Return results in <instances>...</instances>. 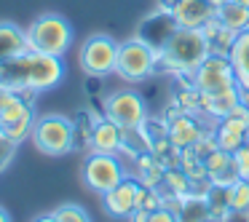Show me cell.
Listing matches in <instances>:
<instances>
[{
	"mask_svg": "<svg viewBox=\"0 0 249 222\" xmlns=\"http://www.w3.org/2000/svg\"><path fill=\"white\" fill-rule=\"evenodd\" d=\"M121 147H124V129L115 126L110 118L97 120L91 129V150L115 155V153H121Z\"/></svg>",
	"mask_w": 249,
	"mask_h": 222,
	"instance_id": "cell-13",
	"label": "cell"
},
{
	"mask_svg": "<svg viewBox=\"0 0 249 222\" xmlns=\"http://www.w3.org/2000/svg\"><path fill=\"white\" fill-rule=\"evenodd\" d=\"M14 150H17V145H14V142H8L6 137L0 134V171H3V169L8 166V161L14 158Z\"/></svg>",
	"mask_w": 249,
	"mask_h": 222,
	"instance_id": "cell-29",
	"label": "cell"
},
{
	"mask_svg": "<svg viewBox=\"0 0 249 222\" xmlns=\"http://www.w3.org/2000/svg\"><path fill=\"white\" fill-rule=\"evenodd\" d=\"M158 67V49L150 46L145 38H131L126 43H121L118 49V65H115V72H118L124 81L129 83H140L145 78H150Z\"/></svg>",
	"mask_w": 249,
	"mask_h": 222,
	"instance_id": "cell-4",
	"label": "cell"
},
{
	"mask_svg": "<svg viewBox=\"0 0 249 222\" xmlns=\"http://www.w3.org/2000/svg\"><path fill=\"white\" fill-rule=\"evenodd\" d=\"M233 3H238V6H249V0H233Z\"/></svg>",
	"mask_w": 249,
	"mask_h": 222,
	"instance_id": "cell-36",
	"label": "cell"
},
{
	"mask_svg": "<svg viewBox=\"0 0 249 222\" xmlns=\"http://www.w3.org/2000/svg\"><path fill=\"white\" fill-rule=\"evenodd\" d=\"M51 214H54L59 222H91L89 214H86V209L78 206V204H62V206H56Z\"/></svg>",
	"mask_w": 249,
	"mask_h": 222,
	"instance_id": "cell-26",
	"label": "cell"
},
{
	"mask_svg": "<svg viewBox=\"0 0 249 222\" xmlns=\"http://www.w3.org/2000/svg\"><path fill=\"white\" fill-rule=\"evenodd\" d=\"M231 65L236 70V81L244 91H249V30L236 35L233 40V49H231Z\"/></svg>",
	"mask_w": 249,
	"mask_h": 222,
	"instance_id": "cell-18",
	"label": "cell"
},
{
	"mask_svg": "<svg viewBox=\"0 0 249 222\" xmlns=\"http://www.w3.org/2000/svg\"><path fill=\"white\" fill-rule=\"evenodd\" d=\"M212 54L209 40H206L201 27H177L174 35L163 43V49L158 51V65L166 67L174 75H185L190 81L198 65Z\"/></svg>",
	"mask_w": 249,
	"mask_h": 222,
	"instance_id": "cell-1",
	"label": "cell"
},
{
	"mask_svg": "<svg viewBox=\"0 0 249 222\" xmlns=\"http://www.w3.org/2000/svg\"><path fill=\"white\" fill-rule=\"evenodd\" d=\"M137 193H140L137 177H124L113 190H107L102 195L105 211L113 217H121V220H129V214L137 209Z\"/></svg>",
	"mask_w": 249,
	"mask_h": 222,
	"instance_id": "cell-10",
	"label": "cell"
},
{
	"mask_svg": "<svg viewBox=\"0 0 249 222\" xmlns=\"http://www.w3.org/2000/svg\"><path fill=\"white\" fill-rule=\"evenodd\" d=\"M147 217H150V211H145V209H134L129 214V222H147Z\"/></svg>",
	"mask_w": 249,
	"mask_h": 222,
	"instance_id": "cell-32",
	"label": "cell"
},
{
	"mask_svg": "<svg viewBox=\"0 0 249 222\" xmlns=\"http://www.w3.org/2000/svg\"><path fill=\"white\" fill-rule=\"evenodd\" d=\"M24 62H27V86L35 94L46 91V88H54L65 78V62H62V56L43 54V51H27Z\"/></svg>",
	"mask_w": 249,
	"mask_h": 222,
	"instance_id": "cell-9",
	"label": "cell"
},
{
	"mask_svg": "<svg viewBox=\"0 0 249 222\" xmlns=\"http://www.w3.org/2000/svg\"><path fill=\"white\" fill-rule=\"evenodd\" d=\"M0 126H3V123H0Z\"/></svg>",
	"mask_w": 249,
	"mask_h": 222,
	"instance_id": "cell-38",
	"label": "cell"
},
{
	"mask_svg": "<svg viewBox=\"0 0 249 222\" xmlns=\"http://www.w3.org/2000/svg\"><path fill=\"white\" fill-rule=\"evenodd\" d=\"M214 17L220 19L228 30H233V33L249 30V6H238V3H233V0H225L222 6H217Z\"/></svg>",
	"mask_w": 249,
	"mask_h": 222,
	"instance_id": "cell-20",
	"label": "cell"
},
{
	"mask_svg": "<svg viewBox=\"0 0 249 222\" xmlns=\"http://www.w3.org/2000/svg\"><path fill=\"white\" fill-rule=\"evenodd\" d=\"M169 11H172L177 27H204L214 17L217 8L209 6L206 0H177Z\"/></svg>",
	"mask_w": 249,
	"mask_h": 222,
	"instance_id": "cell-11",
	"label": "cell"
},
{
	"mask_svg": "<svg viewBox=\"0 0 249 222\" xmlns=\"http://www.w3.org/2000/svg\"><path fill=\"white\" fill-rule=\"evenodd\" d=\"M214 139H217V147L220 150H225V153H236L238 147L247 142V137L244 134H236V131H231V129H225V126H220L217 123V129H214Z\"/></svg>",
	"mask_w": 249,
	"mask_h": 222,
	"instance_id": "cell-24",
	"label": "cell"
},
{
	"mask_svg": "<svg viewBox=\"0 0 249 222\" xmlns=\"http://www.w3.org/2000/svg\"><path fill=\"white\" fill-rule=\"evenodd\" d=\"M233 169H236L238 179H249V142H244V145L233 153Z\"/></svg>",
	"mask_w": 249,
	"mask_h": 222,
	"instance_id": "cell-27",
	"label": "cell"
},
{
	"mask_svg": "<svg viewBox=\"0 0 249 222\" xmlns=\"http://www.w3.org/2000/svg\"><path fill=\"white\" fill-rule=\"evenodd\" d=\"M247 142H249V131H247Z\"/></svg>",
	"mask_w": 249,
	"mask_h": 222,
	"instance_id": "cell-37",
	"label": "cell"
},
{
	"mask_svg": "<svg viewBox=\"0 0 249 222\" xmlns=\"http://www.w3.org/2000/svg\"><path fill=\"white\" fill-rule=\"evenodd\" d=\"M222 222H249V211H241V209H231L225 214Z\"/></svg>",
	"mask_w": 249,
	"mask_h": 222,
	"instance_id": "cell-31",
	"label": "cell"
},
{
	"mask_svg": "<svg viewBox=\"0 0 249 222\" xmlns=\"http://www.w3.org/2000/svg\"><path fill=\"white\" fill-rule=\"evenodd\" d=\"M27 40L33 51L65 56L72 46V27L62 14H40L27 30Z\"/></svg>",
	"mask_w": 249,
	"mask_h": 222,
	"instance_id": "cell-3",
	"label": "cell"
},
{
	"mask_svg": "<svg viewBox=\"0 0 249 222\" xmlns=\"http://www.w3.org/2000/svg\"><path fill=\"white\" fill-rule=\"evenodd\" d=\"M118 49L121 43H115L110 35H91L81 46V70L91 78H105L110 72H115Z\"/></svg>",
	"mask_w": 249,
	"mask_h": 222,
	"instance_id": "cell-7",
	"label": "cell"
},
{
	"mask_svg": "<svg viewBox=\"0 0 249 222\" xmlns=\"http://www.w3.org/2000/svg\"><path fill=\"white\" fill-rule=\"evenodd\" d=\"M241 102V86H233V88H225L220 94H201V104H204V113L209 118L220 120L231 113L236 104Z\"/></svg>",
	"mask_w": 249,
	"mask_h": 222,
	"instance_id": "cell-17",
	"label": "cell"
},
{
	"mask_svg": "<svg viewBox=\"0 0 249 222\" xmlns=\"http://www.w3.org/2000/svg\"><path fill=\"white\" fill-rule=\"evenodd\" d=\"M33 222H59L54 214H43V217H38V220H33Z\"/></svg>",
	"mask_w": 249,
	"mask_h": 222,
	"instance_id": "cell-33",
	"label": "cell"
},
{
	"mask_svg": "<svg viewBox=\"0 0 249 222\" xmlns=\"http://www.w3.org/2000/svg\"><path fill=\"white\" fill-rule=\"evenodd\" d=\"M201 134H204V131H201L196 115L179 113V115H174V118H169V139H172V145L177 147V150L193 147Z\"/></svg>",
	"mask_w": 249,
	"mask_h": 222,
	"instance_id": "cell-14",
	"label": "cell"
},
{
	"mask_svg": "<svg viewBox=\"0 0 249 222\" xmlns=\"http://www.w3.org/2000/svg\"><path fill=\"white\" fill-rule=\"evenodd\" d=\"M201 30H204L206 40H209L212 54H222V56H228V54H231L233 40H236V35H238V33L228 30V27H225V24H222L217 17H212V19H209V22H206Z\"/></svg>",
	"mask_w": 249,
	"mask_h": 222,
	"instance_id": "cell-19",
	"label": "cell"
},
{
	"mask_svg": "<svg viewBox=\"0 0 249 222\" xmlns=\"http://www.w3.org/2000/svg\"><path fill=\"white\" fill-rule=\"evenodd\" d=\"M105 118H110L121 129H140L147 120V107L137 91H113L102 104Z\"/></svg>",
	"mask_w": 249,
	"mask_h": 222,
	"instance_id": "cell-8",
	"label": "cell"
},
{
	"mask_svg": "<svg viewBox=\"0 0 249 222\" xmlns=\"http://www.w3.org/2000/svg\"><path fill=\"white\" fill-rule=\"evenodd\" d=\"M204 166H206V174H209L212 185H233L238 179L236 169H233V153H225V150H212L209 155L204 158Z\"/></svg>",
	"mask_w": 249,
	"mask_h": 222,
	"instance_id": "cell-15",
	"label": "cell"
},
{
	"mask_svg": "<svg viewBox=\"0 0 249 222\" xmlns=\"http://www.w3.org/2000/svg\"><path fill=\"white\" fill-rule=\"evenodd\" d=\"M190 83H193L201 94H220V91H225V88L238 86L236 70H233V65H231V56L209 54L198 65V70L190 75Z\"/></svg>",
	"mask_w": 249,
	"mask_h": 222,
	"instance_id": "cell-6",
	"label": "cell"
},
{
	"mask_svg": "<svg viewBox=\"0 0 249 222\" xmlns=\"http://www.w3.org/2000/svg\"><path fill=\"white\" fill-rule=\"evenodd\" d=\"M206 3H209V6H214V8H217V6H222V3H225V0H206Z\"/></svg>",
	"mask_w": 249,
	"mask_h": 222,
	"instance_id": "cell-35",
	"label": "cell"
},
{
	"mask_svg": "<svg viewBox=\"0 0 249 222\" xmlns=\"http://www.w3.org/2000/svg\"><path fill=\"white\" fill-rule=\"evenodd\" d=\"M206 204L212 211V222H222L225 214L231 211V185H212V190L206 193Z\"/></svg>",
	"mask_w": 249,
	"mask_h": 222,
	"instance_id": "cell-22",
	"label": "cell"
},
{
	"mask_svg": "<svg viewBox=\"0 0 249 222\" xmlns=\"http://www.w3.org/2000/svg\"><path fill=\"white\" fill-rule=\"evenodd\" d=\"M0 88H6V91H17V94L30 91V86H27V62H24V54L22 56H14V59L0 62Z\"/></svg>",
	"mask_w": 249,
	"mask_h": 222,
	"instance_id": "cell-16",
	"label": "cell"
},
{
	"mask_svg": "<svg viewBox=\"0 0 249 222\" xmlns=\"http://www.w3.org/2000/svg\"><path fill=\"white\" fill-rule=\"evenodd\" d=\"M163 206V193L158 188H145L140 185V193H137V209H145V211H156Z\"/></svg>",
	"mask_w": 249,
	"mask_h": 222,
	"instance_id": "cell-25",
	"label": "cell"
},
{
	"mask_svg": "<svg viewBox=\"0 0 249 222\" xmlns=\"http://www.w3.org/2000/svg\"><path fill=\"white\" fill-rule=\"evenodd\" d=\"M33 126H35V113H27L24 118H19V120H14V123L3 126V129H0V134L6 137L8 142L19 145L22 139H27V137L33 134Z\"/></svg>",
	"mask_w": 249,
	"mask_h": 222,
	"instance_id": "cell-23",
	"label": "cell"
},
{
	"mask_svg": "<svg viewBox=\"0 0 249 222\" xmlns=\"http://www.w3.org/2000/svg\"><path fill=\"white\" fill-rule=\"evenodd\" d=\"M147 222H177V214H174L172 209H166V206H161V209L150 211Z\"/></svg>",
	"mask_w": 249,
	"mask_h": 222,
	"instance_id": "cell-30",
	"label": "cell"
},
{
	"mask_svg": "<svg viewBox=\"0 0 249 222\" xmlns=\"http://www.w3.org/2000/svg\"><path fill=\"white\" fill-rule=\"evenodd\" d=\"M27 51H33L27 40V30H22L14 22H0V62L22 56Z\"/></svg>",
	"mask_w": 249,
	"mask_h": 222,
	"instance_id": "cell-12",
	"label": "cell"
},
{
	"mask_svg": "<svg viewBox=\"0 0 249 222\" xmlns=\"http://www.w3.org/2000/svg\"><path fill=\"white\" fill-rule=\"evenodd\" d=\"M0 222H11V217H8V211L0 206Z\"/></svg>",
	"mask_w": 249,
	"mask_h": 222,
	"instance_id": "cell-34",
	"label": "cell"
},
{
	"mask_svg": "<svg viewBox=\"0 0 249 222\" xmlns=\"http://www.w3.org/2000/svg\"><path fill=\"white\" fill-rule=\"evenodd\" d=\"M30 139L35 150H40L43 155H67L75 147V123L65 115H40L33 126Z\"/></svg>",
	"mask_w": 249,
	"mask_h": 222,
	"instance_id": "cell-2",
	"label": "cell"
},
{
	"mask_svg": "<svg viewBox=\"0 0 249 222\" xmlns=\"http://www.w3.org/2000/svg\"><path fill=\"white\" fill-rule=\"evenodd\" d=\"M81 177H83V185H86L91 193L105 195L107 190H113L124 177H129V174L124 171V166H121V161H118L115 155L94 150L91 155L83 161Z\"/></svg>",
	"mask_w": 249,
	"mask_h": 222,
	"instance_id": "cell-5",
	"label": "cell"
},
{
	"mask_svg": "<svg viewBox=\"0 0 249 222\" xmlns=\"http://www.w3.org/2000/svg\"><path fill=\"white\" fill-rule=\"evenodd\" d=\"M212 150H217V139H214V131H212V134H201L198 139H196V145H193V153H196V155L201 158V161H204V158L209 155Z\"/></svg>",
	"mask_w": 249,
	"mask_h": 222,
	"instance_id": "cell-28",
	"label": "cell"
},
{
	"mask_svg": "<svg viewBox=\"0 0 249 222\" xmlns=\"http://www.w3.org/2000/svg\"><path fill=\"white\" fill-rule=\"evenodd\" d=\"M174 214H177V222H212L209 204L201 195H185Z\"/></svg>",
	"mask_w": 249,
	"mask_h": 222,
	"instance_id": "cell-21",
	"label": "cell"
}]
</instances>
